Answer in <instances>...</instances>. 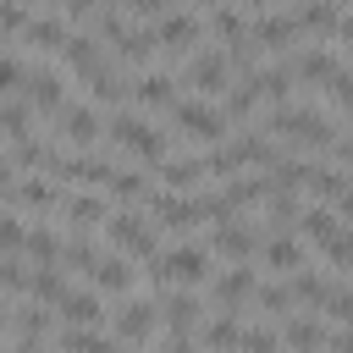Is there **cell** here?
<instances>
[{"label": "cell", "mask_w": 353, "mask_h": 353, "mask_svg": "<svg viewBox=\"0 0 353 353\" xmlns=\"http://www.w3.org/2000/svg\"><path fill=\"white\" fill-rule=\"evenodd\" d=\"M210 248H215V254H226V259H254V254H259V232H254V226H243V221L232 215V221H215Z\"/></svg>", "instance_id": "30bf717a"}, {"label": "cell", "mask_w": 353, "mask_h": 353, "mask_svg": "<svg viewBox=\"0 0 353 353\" xmlns=\"http://www.w3.org/2000/svg\"><path fill=\"white\" fill-rule=\"evenodd\" d=\"M154 44H160L165 55H193V50L204 44V22H199L193 11H165L160 28H154Z\"/></svg>", "instance_id": "8992f818"}, {"label": "cell", "mask_w": 353, "mask_h": 353, "mask_svg": "<svg viewBox=\"0 0 353 353\" xmlns=\"http://www.w3.org/2000/svg\"><path fill=\"white\" fill-rule=\"evenodd\" d=\"M11 204H22V210H61V193L50 188V182H39V176H22V182H11V193H6Z\"/></svg>", "instance_id": "ffe728a7"}, {"label": "cell", "mask_w": 353, "mask_h": 353, "mask_svg": "<svg viewBox=\"0 0 353 353\" xmlns=\"http://www.w3.org/2000/svg\"><path fill=\"white\" fill-rule=\"evenodd\" d=\"M292 22L309 28L314 39H331L342 17H336V0H298V6H292Z\"/></svg>", "instance_id": "9a60e30c"}, {"label": "cell", "mask_w": 353, "mask_h": 353, "mask_svg": "<svg viewBox=\"0 0 353 353\" xmlns=\"http://www.w3.org/2000/svg\"><path fill=\"white\" fill-rule=\"evenodd\" d=\"M55 6H61L66 17H94V6H99V0H55Z\"/></svg>", "instance_id": "ab89813d"}, {"label": "cell", "mask_w": 353, "mask_h": 353, "mask_svg": "<svg viewBox=\"0 0 353 353\" xmlns=\"http://www.w3.org/2000/svg\"><path fill=\"white\" fill-rule=\"evenodd\" d=\"M254 287H259L254 265H232V270L215 281V303H221L226 314H237V303H248V298H254Z\"/></svg>", "instance_id": "4fadbf2b"}, {"label": "cell", "mask_w": 353, "mask_h": 353, "mask_svg": "<svg viewBox=\"0 0 353 353\" xmlns=\"http://www.w3.org/2000/svg\"><path fill=\"white\" fill-rule=\"evenodd\" d=\"M331 39H342V50H347V55H353V17H342V22H336V33H331Z\"/></svg>", "instance_id": "60d3db41"}, {"label": "cell", "mask_w": 353, "mask_h": 353, "mask_svg": "<svg viewBox=\"0 0 353 353\" xmlns=\"http://www.w3.org/2000/svg\"><path fill=\"white\" fill-rule=\"evenodd\" d=\"M176 0H121V11H132V17H165Z\"/></svg>", "instance_id": "8d00e7d4"}, {"label": "cell", "mask_w": 353, "mask_h": 353, "mask_svg": "<svg viewBox=\"0 0 353 353\" xmlns=\"http://www.w3.org/2000/svg\"><path fill=\"white\" fill-rule=\"evenodd\" d=\"M22 292H28L33 303H61L66 281H61V270H55V265H39V270H28V276H22Z\"/></svg>", "instance_id": "603a6c76"}, {"label": "cell", "mask_w": 353, "mask_h": 353, "mask_svg": "<svg viewBox=\"0 0 353 353\" xmlns=\"http://www.w3.org/2000/svg\"><path fill=\"white\" fill-rule=\"evenodd\" d=\"M210 276V254L204 248H193V243H182V248H154L149 254V281L154 287H171V281H182V287H193V281H204Z\"/></svg>", "instance_id": "3957f363"}, {"label": "cell", "mask_w": 353, "mask_h": 353, "mask_svg": "<svg viewBox=\"0 0 353 353\" xmlns=\"http://www.w3.org/2000/svg\"><path fill=\"white\" fill-rule=\"evenodd\" d=\"M22 265H11V259H0V287H11V292H22Z\"/></svg>", "instance_id": "f35d334b"}, {"label": "cell", "mask_w": 353, "mask_h": 353, "mask_svg": "<svg viewBox=\"0 0 353 353\" xmlns=\"http://www.w3.org/2000/svg\"><path fill=\"white\" fill-rule=\"evenodd\" d=\"M110 50H116L121 66H149V55H154L160 44H154V28H132V22H127V28L110 39Z\"/></svg>", "instance_id": "7c38bea8"}, {"label": "cell", "mask_w": 353, "mask_h": 353, "mask_svg": "<svg viewBox=\"0 0 353 353\" xmlns=\"http://www.w3.org/2000/svg\"><path fill=\"white\" fill-rule=\"evenodd\" d=\"M22 248H28L39 265H55V259H61V237H55V232H44V226H33V232L22 237Z\"/></svg>", "instance_id": "4dcf8cb0"}, {"label": "cell", "mask_w": 353, "mask_h": 353, "mask_svg": "<svg viewBox=\"0 0 353 353\" xmlns=\"http://www.w3.org/2000/svg\"><path fill=\"white\" fill-rule=\"evenodd\" d=\"M149 325H154V303L127 298V303L116 309V331H110V336H121V342H143V336H149Z\"/></svg>", "instance_id": "e0dca14e"}, {"label": "cell", "mask_w": 353, "mask_h": 353, "mask_svg": "<svg viewBox=\"0 0 353 353\" xmlns=\"http://www.w3.org/2000/svg\"><path fill=\"white\" fill-rule=\"evenodd\" d=\"M33 116H39V110H33L28 99H22V105H11V99H0V132H6V138H22V132L33 127Z\"/></svg>", "instance_id": "f1b7e54d"}, {"label": "cell", "mask_w": 353, "mask_h": 353, "mask_svg": "<svg viewBox=\"0 0 353 353\" xmlns=\"http://www.w3.org/2000/svg\"><path fill=\"white\" fill-rule=\"evenodd\" d=\"M105 237L121 248V254H138V259H149L160 243H154V232H149V221H138L132 210H116V215H105Z\"/></svg>", "instance_id": "52a82bcc"}, {"label": "cell", "mask_w": 353, "mask_h": 353, "mask_svg": "<svg viewBox=\"0 0 353 353\" xmlns=\"http://www.w3.org/2000/svg\"><path fill=\"white\" fill-rule=\"evenodd\" d=\"M105 188H110V199H143V188H149V182H143L138 171H127V165H116V171L105 176Z\"/></svg>", "instance_id": "1f68e13d"}, {"label": "cell", "mask_w": 353, "mask_h": 353, "mask_svg": "<svg viewBox=\"0 0 353 353\" xmlns=\"http://www.w3.org/2000/svg\"><path fill=\"white\" fill-rule=\"evenodd\" d=\"M88 287H94V292H132V270H127V259L99 254L94 270H88Z\"/></svg>", "instance_id": "ac0fdd59"}, {"label": "cell", "mask_w": 353, "mask_h": 353, "mask_svg": "<svg viewBox=\"0 0 353 353\" xmlns=\"http://www.w3.org/2000/svg\"><path fill=\"white\" fill-rule=\"evenodd\" d=\"M204 176H210V171H204V154H199V160H188V154H176V160L165 154V160H160V182H165V188H176V193L199 188Z\"/></svg>", "instance_id": "d6986e66"}, {"label": "cell", "mask_w": 353, "mask_h": 353, "mask_svg": "<svg viewBox=\"0 0 353 353\" xmlns=\"http://www.w3.org/2000/svg\"><path fill=\"white\" fill-rule=\"evenodd\" d=\"M204 33H215V39H226V44H243V39H248V22H243V11L215 6V11H210V22H204Z\"/></svg>", "instance_id": "484cf974"}, {"label": "cell", "mask_w": 353, "mask_h": 353, "mask_svg": "<svg viewBox=\"0 0 353 353\" xmlns=\"http://www.w3.org/2000/svg\"><path fill=\"white\" fill-rule=\"evenodd\" d=\"M303 28L292 22V11L281 17V11H259V22L248 28V39L259 44V50H292V39H298Z\"/></svg>", "instance_id": "8fae6325"}, {"label": "cell", "mask_w": 353, "mask_h": 353, "mask_svg": "<svg viewBox=\"0 0 353 353\" xmlns=\"http://www.w3.org/2000/svg\"><path fill=\"white\" fill-rule=\"evenodd\" d=\"M61 210H66V221H72L77 232H88V226L105 221V199H99V193H72V199H61Z\"/></svg>", "instance_id": "cb8c5ba5"}, {"label": "cell", "mask_w": 353, "mask_h": 353, "mask_svg": "<svg viewBox=\"0 0 353 353\" xmlns=\"http://www.w3.org/2000/svg\"><path fill=\"white\" fill-rule=\"evenodd\" d=\"M22 237H28V232H22V221H0V248H6V254H17V248H22Z\"/></svg>", "instance_id": "74e56055"}, {"label": "cell", "mask_w": 353, "mask_h": 353, "mask_svg": "<svg viewBox=\"0 0 353 353\" xmlns=\"http://www.w3.org/2000/svg\"><path fill=\"white\" fill-rule=\"evenodd\" d=\"M232 83V61L221 55V50H193L188 55V66H182V88H193V94H221Z\"/></svg>", "instance_id": "5b68a950"}, {"label": "cell", "mask_w": 353, "mask_h": 353, "mask_svg": "<svg viewBox=\"0 0 353 353\" xmlns=\"http://www.w3.org/2000/svg\"><path fill=\"white\" fill-rule=\"evenodd\" d=\"M199 342H210V347H232V342H243V331H237L232 320H210V325L199 331Z\"/></svg>", "instance_id": "e575fe53"}, {"label": "cell", "mask_w": 353, "mask_h": 353, "mask_svg": "<svg viewBox=\"0 0 353 353\" xmlns=\"http://www.w3.org/2000/svg\"><path fill=\"white\" fill-rule=\"evenodd\" d=\"M259 99H265V94L254 88V77H243V83L232 88V99H226V116H232V121H243V116H254V110H259Z\"/></svg>", "instance_id": "f546056e"}, {"label": "cell", "mask_w": 353, "mask_h": 353, "mask_svg": "<svg viewBox=\"0 0 353 353\" xmlns=\"http://www.w3.org/2000/svg\"><path fill=\"white\" fill-rule=\"evenodd\" d=\"M105 132H110V143H116V149H127V154H138V160H149V165H160V160L171 154V132H160L149 116L116 110V116L105 121Z\"/></svg>", "instance_id": "6da1fadb"}, {"label": "cell", "mask_w": 353, "mask_h": 353, "mask_svg": "<svg viewBox=\"0 0 353 353\" xmlns=\"http://www.w3.org/2000/svg\"><path fill=\"white\" fill-rule=\"evenodd\" d=\"M22 99H28L39 116H55V110L66 105V77L50 72V66H33V72L22 77Z\"/></svg>", "instance_id": "9c48e42d"}, {"label": "cell", "mask_w": 353, "mask_h": 353, "mask_svg": "<svg viewBox=\"0 0 353 353\" xmlns=\"http://www.w3.org/2000/svg\"><path fill=\"white\" fill-rule=\"evenodd\" d=\"M55 127H61V138H66L72 149H94L99 132H105V116H99L94 105H61V110H55Z\"/></svg>", "instance_id": "ba28073f"}, {"label": "cell", "mask_w": 353, "mask_h": 353, "mask_svg": "<svg viewBox=\"0 0 353 353\" xmlns=\"http://www.w3.org/2000/svg\"><path fill=\"white\" fill-rule=\"evenodd\" d=\"M6 320H11V309H6V303H0V331H6Z\"/></svg>", "instance_id": "7bdbcfd3"}, {"label": "cell", "mask_w": 353, "mask_h": 353, "mask_svg": "<svg viewBox=\"0 0 353 353\" xmlns=\"http://www.w3.org/2000/svg\"><path fill=\"white\" fill-rule=\"evenodd\" d=\"M281 342L314 347V342H331V331H325V325H314V320H292V314H287V331H281Z\"/></svg>", "instance_id": "d6a6232c"}, {"label": "cell", "mask_w": 353, "mask_h": 353, "mask_svg": "<svg viewBox=\"0 0 353 353\" xmlns=\"http://www.w3.org/2000/svg\"><path fill=\"white\" fill-rule=\"evenodd\" d=\"M336 6H353V0H336Z\"/></svg>", "instance_id": "ee69618b"}, {"label": "cell", "mask_w": 353, "mask_h": 353, "mask_svg": "<svg viewBox=\"0 0 353 353\" xmlns=\"http://www.w3.org/2000/svg\"><path fill=\"white\" fill-rule=\"evenodd\" d=\"M243 6H248V11H265V6H276V0H243Z\"/></svg>", "instance_id": "b9f144b4"}, {"label": "cell", "mask_w": 353, "mask_h": 353, "mask_svg": "<svg viewBox=\"0 0 353 353\" xmlns=\"http://www.w3.org/2000/svg\"><path fill=\"white\" fill-rule=\"evenodd\" d=\"M287 72H292V83H325L336 72V61L325 50H298V55H287Z\"/></svg>", "instance_id": "7402d4cb"}, {"label": "cell", "mask_w": 353, "mask_h": 353, "mask_svg": "<svg viewBox=\"0 0 353 353\" xmlns=\"http://www.w3.org/2000/svg\"><path fill=\"white\" fill-rule=\"evenodd\" d=\"M259 254H265V265H270V270H298V265H303V243H298V237H281V232H276V237H265V243H259Z\"/></svg>", "instance_id": "d4e9b609"}, {"label": "cell", "mask_w": 353, "mask_h": 353, "mask_svg": "<svg viewBox=\"0 0 353 353\" xmlns=\"http://www.w3.org/2000/svg\"><path fill=\"white\" fill-rule=\"evenodd\" d=\"M226 193H232V204H237V210H243V204H265V199H270V176H265V171L232 176V182H226Z\"/></svg>", "instance_id": "4316f807"}, {"label": "cell", "mask_w": 353, "mask_h": 353, "mask_svg": "<svg viewBox=\"0 0 353 353\" xmlns=\"http://www.w3.org/2000/svg\"><path fill=\"white\" fill-rule=\"evenodd\" d=\"M132 99H138L143 110H171V105H176V77H171V72H143V77L132 83Z\"/></svg>", "instance_id": "5bb4252c"}, {"label": "cell", "mask_w": 353, "mask_h": 353, "mask_svg": "<svg viewBox=\"0 0 353 353\" xmlns=\"http://www.w3.org/2000/svg\"><path fill=\"white\" fill-rule=\"evenodd\" d=\"M28 28V6L22 0H0V39H17Z\"/></svg>", "instance_id": "836d02e7"}, {"label": "cell", "mask_w": 353, "mask_h": 353, "mask_svg": "<svg viewBox=\"0 0 353 353\" xmlns=\"http://www.w3.org/2000/svg\"><path fill=\"white\" fill-rule=\"evenodd\" d=\"M55 309H61L66 320H88V325L105 314V309H99V292H61V303H55Z\"/></svg>", "instance_id": "83f0119b"}, {"label": "cell", "mask_w": 353, "mask_h": 353, "mask_svg": "<svg viewBox=\"0 0 353 353\" xmlns=\"http://www.w3.org/2000/svg\"><path fill=\"white\" fill-rule=\"evenodd\" d=\"M22 77H28V66H22V61H11V55H0V94H17V88H22Z\"/></svg>", "instance_id": "d590c367"}, {"label": "cell", "mask_w": 353, "mask_h": 353, "mask_svg": "<svg viewBox=\"0 0 353 353\" xmlns=\"http://www.w3.org/2000/svg\"><path fill=\"white\" fill-rule=\"evenodd\" d=\"M347 320H353V314H347Z\"/></svg>", "instance_id": "bcb514c9"}, {"label": "cell", "mask_w": 353, "mask_h": 353, "mask_svg": "<svg viewBox=\"0 0 353 353\" xmlns=\"http://www.w3.org/2000/svg\"><path fill=\"white\" fill-rule=\"evenodd\" d=\"M314 243H320V254H325L331 265H353V226H342L336 215L314 232Z\"/></svg>", "instance_id": "44dd1931"}, {"label": "cell", "mask_w": 353, "mask_h": 353, "mask_svg": "<svg viewBox=\"0 0 353 353\" xmlns=\"http://www.w3.org/2000/svg\"><path fill=\"white\" fill-rule=\"evenodd\" d=\"M22 39H28V44H39V50H61V44L72 39V22H66V11H50V17H28Z\"/></svg>", "instance_id": "2e32d148"}, {"label": "cell", "mask_w": 353, "mask_h": 353, "mask_svg": "<svg viewBox=\"0 0 353 353\" xmlns=\"http://www.w3.org/2000/svg\"><path fill=\"white\" fill-rule=\"evenodd\" d=\"M265 127L281 132L287 143H303V149H331V138H336V127H331L314 105H276V110L265 116Z\"/></svg>", "instance_id": "7a4b0ae2"}, {"label": "cell", "mask_w": 353, "mask_h": 353, "mask_svg": "<svg viewBox=\"0 0 353 353\" xmlns=\"http://www.w3.org/2000/svg\"><path fill=\"white\" fill-rule=\"evenodd\" d=\"M171 121H176L188 138H199V143H221V138H226V127H232V116H226L221 105H204V94L176 99V105H171Z\"/></svg>", "instance_id": "277c9868"}, {"label": "cell", "mask_w": 353, "mask_h": 353, "mask_svg": "<svg viewBox=\"0 0 353 353\" xmlns=\"http://www.w3.org/2000/svg\"><path fill=\"white\" fill-rule=\"evenodd\" d=\"M199 6H210V0H199Z\"/></svg>", "instance_id": "f6af8a7d"}]
</instances>
